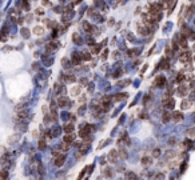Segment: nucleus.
I'll list each match as a JSON object with an SVG mask.
<instances>
[{
    "label": "nucleus",
    "instance_id": "de8ad7c7",
    "mask_svg": "<svg viewBox=\"0 0 195 180\" xmlns=\"http://www.w3.org/2000/svg\"><path fill=\"white\" fill-rule=\"evenodd\" d=\"M43 172H44V171H43V166H41V163H39V173L41 175Z\"/></svg>",
    "mask_w": 195,
    "mask_h": 180
},
{
    "label": "nucleus",
    "instance_id": "3c124183",
    "mask_svg": "<svg viewBox=\"0 0 195 180\" xmlns=\"http://www.w3.org/2000/svg\"><path fill=\"white\" fill-rule=\"evenodd\" d=\"M80 83L84 86V84H87V79H80Z\"/></svg>",
    "mask_w": 195,
    "mask_h": 180
},
{
    "label": "nucleus",
    "instance_id": "5701e85b",
    "mask_svg": "<svg viewBox=\"0 0 195 180\" xmlns=\"http://www.w3.org/2000/svg\"><path fill=\"white\" fill-rule=\"evenodd\" d=\"M7 177H8V171L7 169L0 171V180H7Z\"/></svg>",
    "mask_w": 195,
    "mask_h": 180
},
{
    "label": "nucleus",
    "instance_id": "a18cd8bd",
    "mask_svg": "<svg viewBox=\"0 0 195 180\" xmlns=\"http://www.w3.org/2000/svg\"><path fill=\"white\" fill-rule=\"evenodd\" d=\"M167 156H168V157L175 156V152H174V151H168V152H167Z\"/></svg>",
    "mask_w": 195,
    "mask_h": 180
},
{
    "label": "nucleus",
    "instance_id": "dca6fc26",
    "mask_svg": "<svg viewBox=\"0 0 195 180\" xmlns=\"http://www.w3.org/2000/svg\"><path fill=\"white\" fill-rule=\"evenodd\" d=\"M126 97H127V93H122V95H115V97H112V100L114 102H122Z\"/></svg>",
    "mask_w": 195,
    "mask_h": 180
},
{
    "label": "nucleus",
    "instance_id": "39448f33",
    "mask_svg": "<svg viewBox=\"0 0 195 180\" xmlns=\"http://www.w3.org/2000/svg\"><path fill=\"white\" fill-rule=\"evenodd\" d=\"M164 84H166V77H164V76H162V75H160V76H158V77L155 79V82H154V86H155V87H158V88H162Z\"/></svg>",
    "mask_w": 195,
    "mask_h": 180
},
{
    "label": "nucleus",
    "instance_id": "9d476101",
    "mask_svg": "<svg viewBox=\"0 0 195 180\" xmlns=\"http://www.w3.org/2000/svg\"><path fill=\"white\" fill-rule=\"evenodd\" d=\"M80 62H82L80 53H78V52H74V53H72V64L78 66V64H80Z\"/></svg>",
    "mask_w": 195,
    "mask_h": 180
},
{
    "label": "nucleus",
    "instance_id": "603ef678",
    "mask_svg": "<svg viewBox=\"0 0 195 180\" xmlns=\"http://www.w3.org/2000/svg\"><path fill=\"white\" fill-rule=\"evenodd\" d=\"M82 2V0H74V4H79Z\"/></svg>",
    "mask_w": 195,
    "mask_h": 180
},
{
    "label": "nucleus",
    "instance_id": "c9c22d12",
    "mask_svg": "<svg viewBox=\"0 0 195 180\" xmlns=\"http://www.w3.org/2000/svg\"><path fill=\"white\" fill-rule=\"evenodd\" d=\"M74 42L76 43V44H80V42H82V39H80V36H78L76 33L74 35Z\"/></svg>",
    "mask_w": 195,
    "mask_h": 180
},
{
    "label": "nucleus",
    "instance_id": "6e6552de",
    "mask_svg": "<svg viewBox=\"0 0 195 180\" xmlns=\"http://www.w3.org/2000/svg\"><path fill=\"white\" fill-rule=\"evenodd\" d=\"M64 160H66V156H64V155H56L55 166H56V167H61V166L64 164Z\"/></svg>",
    "mask_w": 195,
    "mask_h": 180
},
{
    "label": "nucleus",
    "instance_id": "ddd939ff",
    "mask_svg": "<svg viewBox=\"0 0 195 180\" xmlns=\"http://www.w3.org/2000/svg\"><path fill=\"white\" fill-rule=\"evenodd\" d=\"M170 120H171V113L168 111H164L163 115H162V122L163 123H167V122H170Z\"/></svg>",
    "mask_w": 195,
    "mask_h": 180
},
{
    "label": "nucleus",
    "instance_id": "c85d7f7f",
    "mask_svg": "<svg viewBox=\"0 0 195 180\" xmlns=\"http://www.w3.org/2000/svg\"><path fill=\"white\" fill-rule=\"evenodd\" d=\"M178 92H179L182 96H184V95L187 93V88H186L184 86H180V87H179V89H178Z\"/></svg>",
    "mask_w": 195,
    "mask_h": 180
},
{
    "label": "nucleus",
    "instance_id": "cd10ccee",
    "mask_svg": "<svg viewBox=\"0 0 195 180\" xmlns=\"http://www.w3.org/2000/svg\"><path fill=\"white\" fill-rule=\"evenodd\" d=\"M46 146H47V143H46V140L44 139H40V142H39V149H44L46 148Z\"/></svg>",
    "mask_w": 195,
    "mask_h": 180
},
{
    "label": "nucleus",
    "instance_id": "37998d69",
    "mask_svg": "<svg viewBox=\"0 0 195 180\" xmlns=\"http://www.w3.org/2000/svg\"><path fill=\"white\" fill-rule=\"evenodd\" d=\"M23 7H24L26 9H30V4H28L27 0H23Z\"/></svg>",
    "mask_w": 195,
    "mask_h": 180
},
{
    "label": "nucleus",
    "instance_id": "c756f323",
    "mask_svg": "<svg viewBox=\"0 0 195 180\" xmlns=\"http://www.w3.org/2000/svg\"><path fill=\"white\" fill-rule=\"evenodd\" d=\"M83 28L87 31V32H91L92 31V27H91V24H88L87 22H84V24H83Z\"/></svg>",
    "mask_w": 195,
    "mask_h": 180
},
{
    "label": "nucleus",
    "instance_id": "20e7f679",
    "mask_svg": "<svg viewBox=\"0 0 195 180\" xmlns=\"http://www.w3.org/2000/svg\"><path fill=\"white\" fill-rule=\"evenodd\" d=\"M182 119H183V115H182L180 111H174V112L171 113V120H174L175 123L182 122Z\"/></svg>",
    "mask_w": 195,
    "mask_h": 180
},
{
    "label": "nucleus",
    "instance_id": "9b49d317",
    "mask_svg": "<svg viewBox=\"0 0 195 180\" xmlns=\"http://www.w3.org/2000/svg\"><path fill=\"white\" fill-rule=\"evenodd\" d=\"M74 140H75V136H74L72 133H66V136H64V140H63V142H64V143H67V144H71V143H74Z\"/></svg>",
    "mask_w": 195,
    "mask_h": 180
},
{
    "label": "nucleus",
    "instance_id": "4c0bfd02",
    "mask_svg": "<svg viewBox=\"0 0 195 180\" xmlns=\"http://www.w3.org/2000/svg\"><path fill=\"white\" fill-rule=\"evenodd\" d=\"M99 51H100L99 46H92V53H99Z\"/></svg>",
    "mask_w": 195,
    "mask_h": 180
},
{
    "label": "nucleus",
    "instance_id": "412c9836",
    "mask_svg": "<svg viewBox=\"0 0 195 180\" xmlns=\"http://www.w3.org/2000/svg\"><path fill=\"white\" fill-rule=\"evenodd\" d=\"M138 31H139V33H140L142 36H147V35H148V32H150V31L147 29V27H144V26H143V27H139V29H138Z\"/></svg>",
    "mask_w": 195,
    "mask_h": 180
},
{
    "label": "nucleus",
    "instance_id": "ea45409f",
    "mask_svg": "<svg viewBox=\"0 0 195 180\" xmlns=\"http://www.w3.org/2000/svg\"><path fill=\"white\" fill-rule=\"evenodd\" d=\"M35 13H36V15H39V16H41L43 13H44V11H43L41 8H36V9H35Z\"/></svg>",
    "mask_w": 195,
    "mask_h": 180
},
{
    "label": "nucleus",
    "instance_id": "e433bc0d",
    "mask_svg": "<svg viewBox=\"0 0 195 180\" xmlns=\"http://www.w3.org/2000/svg\"><path fill=\"white\" fill-rule=\"evenodd\" d=\"M28 32H30L28 29H24V28L21 29V35H23V36H24L26 39H27V37H30V33H28Z\"/></svg>",
    "mask_w": 195,
    "mask_h": 180
},
{
    "label": "nucleus",
    "instance_id": "a19ab883",
    "mask_svg": "<svg viewBox=\"0 0 195 180\" xmlns=\"http://www.w3.org/2000/svg\"><path fill=\"white\" fill-rule=\"evenodd\" d=\"M164 179V175L163 173H158V175H155V180H163Z\"/></svg>",
    "mask_w": 195,
    "mask_h": 180
},
{
    "label": "nucleus",
    "instance_id": "58836bf2",
    "mask_svg": "<svg viewBox=\"0 0 195 180\" xmlns=\"http://www.w3.org/2000/svg\"><path fill=\"white\" fill-rule=\"evenodd\" d=\"M0 39H2L3 42H6V39H7V33H6V31H2V33H0Z\"/></svg>",
    "mask_w": 195,
    "mask_h": 180
},
{
    "label": "nucleus",
    "instance_id": "6ab92c4d",
    "mask_svg": "<svg viewBox=\"0 0 195 180\" xmlns=\"http://www.w3.org/2000/svg\"><path fill=\"white\" fill-rule=\"evenodd\" d=\"M118 156H120L122 160H126V159H127V152H126V149L120 148V149L118 151Z\"/></svg>",
    "mask_w": 195,
    "mask_h": 180
},
{
    "label": "nucleus",
    "instance_id": "1a4fd4ad",
    "mask_svg": "<svg viewBox=\"0 0 195 180\" xmlns=\"http://www.w3.org/2000/svg\"><path fill=\"white\" fill-rule=\"evenodd\" d=\"M74 129H75V127H74L72 123H66V124L63 126V131L66 132V133H72Z\"/></svg>",
    "mask_w": 195,
    "mask_h": 180
},
{
    "label": "nucleus",
    "instance_id": "4be33fe9",
    "mask_svg": "<svg viewBox=\"0 0 195 180\" xmlns=\"http://www.w3.org/2000/svg\"><path fill=\"white\" fill-rule=\"evenodd\" d=\"M46 48H47L48 51H55L58 47H56V43H54V42H50V43H47Z\"/></svg>",
    "mask_w": 195,
    "mask_h": 180
},
{
    "label": "nucleus",
    "instance_id": "2f4dec72",
    "mask_svg": "<svg viewBox=\"0 0 195 180\" xmlns=\"http://www.w3.org/2000/svg\"><path fill=\"white\" fill-rule=\"evenodd\" d=\"M61 64H63V67H70V60L66 59V57H63L61 59Z\"/></svg>",
    "mask_w": 195,
    "mask_h": 180
},
{
    "label": "nucleus",
    "instance_id": "09e8293b",
    "mask_svg": "<svg viewBox=\"0 0 195 180\" xmlns=\"http://www.w3.org/2000/svg\"><path fill=\"white\" fill-rule=\"evenodd\" d=\"M78 93H79V88H76V87H75V88L72 89V95H78Z\"/></svg>",
    "mask_w": 195,
    "mask_h": 180
},
{
    "label": "nucleus",
    "instance_id": "f704fd0d",
    "mask_svg": "<svg viewBox=\"0 0 195 180\" xmlns=\"http://www.w3.org/2000/svg\"><path fill=\"white\" fill-rule=\"evenodd\" d=\"M163 69H167L168 68V62H167V60L164 59V60H162V66H160Z\"/></svg>",
    "mask_w": 195,
    "mask_h": 180
},
{
    "label": "nucleus",
    "instance_id": "0eeeda50",
    "mask_svg": "<svg viewBox=\"0 0 195 180\" xmlns=\"http://www.w3.org/2000/svg\"><path fill=\"white\" fill-rule=\"evenodd\" d=\"M60 79L61 80H64V83L66 84H71V83H75V80H76V77L74 76V75H67V76H60Z\"/></svg>",
    "mask_w": 195,
    "mask_h": 180
},
{
    "label": "nucleus",
    "instance_id": "aec40b11",
    "mask_svg": "<svg viewBox=\"0 0 195 180\" xmlns=\"http://www.w3.org/2000/svg\"><path fill=\"white\" fill-rule=\"evenodd\" d=\"M179 46H180V47H183V48H187V39H186V36H180Z\"/></svg>",
    "mask_w": 195,
    "mask_h": 180
},
{
    "label": "nucleus",
    "instance_id": "f3484780",
    "mask_svg": "<svg viewBox=\"0 0 195 180\" xmlns=\"http://www.w3.org/2000/svg\"><path fill=\"white\" fill-rule=\"evenodd\" d=\"M34 33L36 36H41L43 33H44V29H43V27H35L34 28Z\"/></svg>",
    "mask_w": 195,
    "mask_h": 180
},
{
    "label": "nucleus",
    "instance_id": "7ed1b4c3",
    "mask_svg": "<svg viewBox=\"0 0 195 180\" xmlns=\"http://www.w3.org/2000/svg\"><path fill=\"white\" fill-rule=\"evenodd\" d=\"M179 60H180L182 63H186V64H188V63H190V60H191V52H190V51H186V52L180 53V56H179Z\"/></svg>",
    "mask_w": 195,
    "mask_h": 180
},
{
    "label": "nucleus",
    "instance_id": "49530a36",
    "mask_svg": "<svg viewBox=\"0 0 195 180\" xmlns=\"http://www.w3.org/2000/svg\"><path fill=\"white\" fill-rule=\"evenodd\" d=\"M172 49H174V51L178 49V44H177V42H172Z\"/></svg>",
    "mask_w": 195,
    "mask_h": 180
},
{
    "label": "nucleus",
    "instance_id": "b1692460",
    "mask_svg": "<svg viewBox=\"0 0 195 180\" xmlns=\"http://www.w3.org/2000/svg\"><path fill=\"white\" fill-rule=\"evenodd\" d=\"M104 176H106V177H112V176H114L112 169H111V168H106V169H104Z\"/></svg>",
    "mask_w": 195,
    "mask_h": 180
},
{
    "label": "nucleus",
    "instance_id": "72a5a7b5",
    "mask_svg": "<svg viewBox=\"0 0 195 180\" xmlns=\"http://www.w3.org/2000/svg\"><path fill=\"white\" fill-rule=\"evenodd\" d=\"M160 155V149L159 148H155L154 151H153V157H158Z\"/></svg>",
    "mask_w": 195,
    "mask_h": 180
},
{
    "label": "nucleus",
    "instance_id": "f8f14e48",
    "mask_svg": "<svg viewBox=\"0 0 195 180\" xmlns=\"http://www.w3.org/2000/svg\"><path fill=\"white\" fill-rule=\"evenodd\" d=\"M67 103H68V100H67V96H63V97H59V100H58V106L59 107H66L67 106Z\"/></svg>",
    "mask_w": 195,
    "mask_h": 180
},
{
    "label": "nucleus",
    "instance_id": "c03bdc74",
    "mask_svg": "<svg viewBox=\"0 0 195 180\" xmlns=\"http://www.w3.org/2000/svg\"><path fill=\"white\" fill-rule=\"evenodd\" d=\"M88 15H91V16H94L95 15V9L91 7V8H88Z\"/></svg>",
    "mask_w": 195,
    "mask_h": 180
},
{
    "label": "nucleus",
    "instance_id": "a211bd4d",
    "mask_svg": "<svg viewBox=\"0 0 195 180\" xmlns=\"http://www.w3.org/2000/svg\"><path fill=\"white\" fill-rule=\"evenodd\" d=\"M126 180H138L136 175L134 172H127L126 173Z\"/></svg>",
    "mask_w": 195,
    "mask_h": 180
},
{
    "label": "nucleus",
    "instance_id": "2eb2a0df",
    "mask_svg": "<svg viewBox=\"0 0 195 180\" xmlns=\"http://www.w3.org/2000/svg\"><path fill=\"white\" fill-rule=\"evenodd\" d=\"M80 57H82V60H84V62H88V60H91L90 52H80Z\"/></svg>",
    "mask_w": 195,
    "mask_h": 180
},
{
    "label": "nucleus",
    "instance_id": "393cba45",
    "mask_svg": "<svg viewBox=\"0 0 195 180\" xmlns=\"http://www.w3.org/2000/svg\"><path fill=\"white\" fill-rule=\"evenodd\" d=\"M190 106H191V100H183V102H182V108L183 109L190 108Z\"/></svg>",
    "mask_w": 195,
    "mask_h": 180
},
{
    "label": "nucleus",
    "instance_id": "8fccbe9b",
    "mask_svg": "<svg viewBox=\"0 0 195 180\" xmlns=\"http://www.w3.org/2000/svg\"><path fill=\"white\" fill-rule=\"evenodd\" d=\"M43 4H44V6H47V7H48V6H51V3L48 2V0H43Z\"/></svg>",
    "mask_w": 195,
    "mask_h": 180
},
{
    "label": "nucleus",
    "instance_id": "423d86ee",
    "mask_svg": "<svg viewBox=\"0 0 195 180\" xmlns=\"http://www.w3.org/2000/svg\"><path fill=\"white\" fill-rule=\"evenodd\" d=\"M116 160H118V151L111 149L110 153H108V162L110 163H116Z\"/></svg>",
    "mask_w": 195,
    "mask_h": 180
},
{
    "label": "nucleus",
    "instance_id": "bb28decb",
    "mask_svg": "<svg viewBox=\"0 0 195 180\" xmlns=\"http://www.w3.org/2000/svg\"><path fill=\"white\" fill-rule=\"evenodd\" d=\"M184 79H186V75H184L183 72H180V73H178V76H177V79H175V80H177L178 83H180V82H183Z\"/></svg>",
    "mask_w": 195,
    "mask_h": 180
},
{
    "label": "nucleus",
    "instance_id": "473e14b6",
    "mask_svg": "<svg viewBox=\"0 0 195 180\" xmlns=\"http://www.w3.org/2000/svg\"><path fill=\"white\" fill-rule=\"evenodd\" d=\"M60 148H61V151H64V152H66V151H68V148H70V144H67V143H64V142H63V144L60 146Z\"/></svg>",
    "mask_w": 195,
    "mask_h": 180
},
{
    "label": "nucleus",
    "instance_id": "7c9ffc66",
    "mask_svg": "<svg viewBox=\"0 0 195 180\" xmlns=\"http://www.w3.org/2000/svg\"><path fill=\"white\" fill-rule=\"evenodd\" d=\"M183 146H184V148H191V147H192L191 140H190V139H186V140H184V143H183Z\"/></svg>",
    "mask_w": 195,
    "mask_h": 180
},
{
    "label": "nucleus",
    "instance_id": "a878e982",
    "mask_svg": "<svg viewBox=\"0 0 195 180\" xmlns=\"http://www.w3.org/2000/svg\"><path fill=\"white\" fill-rule=\"evenodd\" d=\"M151 163H153V160H151L150 157H143L142 159V164L143 166H150Z\"/></svg>",
    "mask_w": 195,
    "mask_h": 180
},
{
    "label": "nucleus",
    "instance_id": "79ce46f5",
    "mask_svg": "<svg viewBox=\"0 0 195 180\" xmlns=\"http://www.w3.org/2000/svg\"><path fill=\"white\" fill-rule=\"evenodd\" d=\"M177 143V140H175V137H170V140H168V144L170 146H174Z\"/></svg>",
    "mask_w": 195,
    "mask_h": 180
},
{
    "label": "nucleus",
    "instance_id": "f03ea898",
    "mask_svg": "<svg viewBox=\"0 0 195 180\" xmlns=\"http://www.w3.org/2000/svg\"><path fill=\"white\" fill-rule=\"evenodd\" d=\"M162 104L166 109H172L175 106V100L172 99V97H167V99H163L162 100Z\"/></svg>",
    "mask_w": 195,
    "mask_h": 180
},
{
    "label": "nucleus",
    "instance_id": "f257e3e1",
    "mask_svg": "<svg viewBox=\"0 0 195 180\" xmlns=\"http://www.w3.org/2000/svg\"><path fill=\"white\" fill-rule=\"evenodd\" d=\"M94 129H95L94 126H91V124H85V126L79 131V136H82V137H87Z\"/></svg>",
    "mask_w": 195,
    "mask_h": 180
},
{
    "label": "nucleus",
    "instance_id": "4468645a",
    "mask_svg": "<svg viewBox=\"0 0 195 180\" xmlns=\"http://www.w3.org/2000/svg\"><path fill=\"white\" fill-rule=\"evenodd\" d=\"M2 166H4V167H8V166H11V162H9V159H8V155H4V156H2Z\"/></svg>",
    "mask_w": 195,
    "mask_h": 180
}]
</instances>
